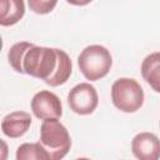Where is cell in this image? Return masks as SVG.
<instances>
[{"instance_id":"52a82bcc","label":"cell","mask_w":160,"mask_h":160,"mask_svg":"<svg viewBox=\"0 0 160 160\" xmlns=\"http://www.w3.org/2000/svg\"><path fill=\"white\" fill-rule=\"evenodd\" d=\"M131 150L140 160H158L160 158V140L152 132H140L134 136Z\"/></svg>"},{"instance_id":"6da1fadb","label":"cell","mask_w":160,"mask_h":160,"mask_svg":"<svg viewBox=\"0 0 160 160\" xmlns=\"http://www.w3.org/2000/svg\"><path fill=\"white\" fill-rule=\"evenodd\" d=\"M22 69L25 74L41 79L50 86H59L70 78L72 64L61 49L34 45L24 55Z\"/></svg>"},{"instance_id":"7c38bea8","label":"cell","mask_w":160,"mask_h":160,"mask_svg":"<svg viewBox=\"0 0 160 160\" xmlns=\"http://www.w3.org/2000/svg\"><path fill=\"white\" fill-rule=\"evenodd\" d=\"M31 46H34L32 42L20 41V42L14 44V45L10 48V50H9V52H8V59H9L10 66H11L16 72H24V69H22V59H24L25 52H26Z\"/></svg>"},{"instance_id":"5bb4252c","label":"cell","mask_w":160,"mask_h":160,"mask_svg":"<svg viewBox=\"0 0 160 160\" xmlns=\"http://www.w3.org/2000/svg\"><path fill=\"white\" fill-rule=\"evenodd\" d=\"M66 1L75 6H84V5H88L89 2H91L92 0H66Z\"/></svg>"},{"instance_id":"3957f363","label":"cell","mask_w":160,"mask_h":160,"mask_svg":"<svg viewBox=\"0 0 160 160\" xmlns=\"http://www.w3.org/2000/svg\"><path fill=\"white\" fill-rule=\"evenodd\" d=\"M78 65L85 79L96 81L108 75L112 65L110 51L102 45L86 46L78 58Z\"/></svg>"},{"instance_id":"4fadbf2b","label":"cell","mask_w":160,"mask_h":160,"mask_svg":"<svg viewBox=\"0 0 160 160\" xmlns=\"http://www.w3.org/2000/svg\"><path fill=\"white\" fill-rule=\"evenodd\" d=\"M58 4V0H28V5L35 14L45 15L51 12Z\"/></svg>"},{"instance_id":"ba28073f","label":"cell","mask_w":160,"mask_h":160,"mask_svg":"<svg viewBox=\"0 0 160 160\" xmlns=\"http://www.w3.org/2000/svg\"><path fill=\"white\" fill-rule=\"evenodd\" d=\"M31 125V116L26 111H14L4 116L1 121V130L4 135L16 139L22 136Z\"/></svg>"},{"instance_id":"8992f818","label":"cell","mask_w":160,"mask_h":160,"mask_svg":"<svg viewBox=\"0 0 160 160\" xmlns=\"http://www.w3.org/2000/svg\"><path fill=\"white\" fill-rule=\"evenodd\" d=\"M31 110L38 119H52L62 115V105L59 96L49 90H40L31 99Z\"/></svg>"},{"instance_id":"5b68a950","label":"cell","mask_w":160,"mask_h":160,"mask_svg":"<svg viewBox=\"0 0 160 160\" xmlns=\"http://www.w3.org/2000/svg\"><path fill=\"white\" fill-rule=\"evenodd\" d=\"M68 104L75 114L89 115L99 104L98 91L90 82H80L69 91Z\"/></svg>"},{"instance_id":"8fae6325","label":"cell","mask_w":160,"mask_h":160,"mask_svg":"<svg viewBox=\"0 0 160 160\" xmlns=\"http://www.w3.org/2000/svg\"><path fill=\"white\" fill-rule=\"evenodd\" d=\"M18 160H50L49 152L40 142H25L16 150Z\"/></svg>"},{"instance_id":"30bf717a","label":"cell","mask_w":160,"mask_h":160,"mask_svg":"<svg viewBox=\"0 0 160 160\" xmlns=\"http://www.w3.org/2000/svg\"><path fill=\"white\" fill-rule=\"evenodd\" d=\"M25 14L24 0H1V18L2 26H11L19 22Z\"/></svg>"},{"instance_id":"7a4b0ae2","label":"cell","mask_w":160,"mask_h":160,"mask_svg":"<svg viewBox=\"0 0 160 160\" xmlns=\"http://www.w3.org/2000/svg\"><path fill=\"white\" fill-rule=\"evenodd\" d=\"M39 142L50 155V160L62 159L70 150L71 139L68 129L58 120V118L45 119L40 126Z\"/></svg>"},{"instance_id":"277c9868","label":"cell","mask_w":160,"mask_h":160,"mask_svg":"<svg viewBox=\"0 0 160 160\" xmlns=\"http://www.w3.org/2000/svg\"><path fill=\"white\" fill-rule=\"evenodd\" d=\"M111 100L122 112H135L144 104V90L131 78H120L111 86Z\"/></svg>"},{"instance_id":"9c48e42d","label":"cell","mask_w":160,"mask_h":160,"mask_svg":"<svg viewBox=\"0 0 160 160\" xmlns=\"http://www.w3.org/2000/svg\"><path fill=\"white\" fill-rule=\"evenodd\" d=\"M141 75L154 91L160 92V51L152 52L142 60Z\"/></svg>"}]
</instances>
